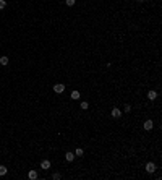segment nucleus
Instances as JSON below:
<instances>
[{
  "label": "nucleus",
  "instance_id": "f3484780",
  "mask_svg": "<svg viewBox=\"0 0 162 180\" xmlns=\"http://www.w3.org/2000/svg\"><path fill=\"white\" fill-rule=\"evenodd\" d=\"M131 110V106H125V112H130Z\"/></svg>",
  "mask_w": 162,
  "mask_h": 180
},
{
  "label": "nucleus",
  "instance_id": "9d476101",
  "mask_svg": "<svg viewBox=\"0 0 162 180\" xmlns=\"http://www.w3.org/2000/svg\"><path fill=\"white\" fill-rule=\"evenodd\" d=\"M7 172H8V169H7L5 165H0V175H5Z\"/></svg>",
  "mask_w": 162,
  "mask_h": 180
},
{
  "label": "nucleus",
  "instance_id": "0eeeda50",
  "mask_svg": "<svg viewBox=\"0 0 162 180\" xmlns=\"http://www.w3.org/2000/svg\"><path fill=\"white\" fill-rule=\"evenodd\" d=\"M147 98H149L151 101H154V99L157 98V91H149L147 93Z\"/></svg>",
  "mask_w": 162,
  "mask_h": 180
},
{
  "label": "nucleus",
  "instance_id": "423d86ee",
  "mask_svg": "<svg viewBox=\"0 0 162 180\" xmlns=\"http://www.w3.org/2000/svg\"><path fill=\"white\" fill-rule=\"evenodd\" d=\"M65 159H67L68 162H71V161H75V153H71V151H68L67 154H65Z\"/></svg>",
  "mask_w": 162,
  "mask_h": 180
},
{
  "label": "nucleus",
  "instance_id": "dca6fc26",
  "mask_svg": "<svg viewBox=\"0 0 162 180\" xmlns=\"http://www.w3.org/2000/svg\"><path fill=\"white\" fill-rule=\"evenodd\" d=\"M88 107H89V104L86 102V101H84V102H81V109H88Z\"/></svg>",
  "mask_w": 162,
  "mask_h": 180
},
{
  "label": "nucleus",
  "instance_id": "f257e3e1",
  "mask_svg": "<svg viewBox=\"0 0 162 180\" xmlns=\"http://www.w3.org/2000/svg\"><path fill=\"white\" fill-rule=\"evenodd\" d=\"M146 172H149V174L156 172V164H154V162H147L146 164Z\"/></svg>",
  "mask_w": 162,
  "mask_h": 180
},
{
  "label": "nucleus",
  "instance_id": "f8f14e48",
  "mask_svg": "<svg viewBox=\"0 0 162 180\" xmlns=\"http://www.w3.org/2000/svg\"><path fill=\"white\" fill-rule=\"evenodd\" d=\"M75 154H76V156H83V154H84V151H83L81 148H78V149L75 151Z\"/></svg>",
  "mask_w": 162,
  "mask_h": 180
},
{
  "label": "nucleus",
  "instance_id": "a211bd4d",
  "mask_svg": "<svg viewBox=\"0 0 162 180\" xmlns=\"http://www.w3.org/2000/svg\"><path fill=\"white\" fill-rule=\"evenodd\" d=\"M138 2H144V0H138Z\"/></svg>",
  "mask_w": 162,
  "mask_h": 180
},
{
  "label": "nucleus",
  "instance_id": "6e6552de",
  "mask_svg": "<svg viewBox=\"0 0 162 180\" xmlns=\"http://www.w3.org/2000/svg\"><path fill=\"white\" fill-rule=\"evenodd\" d=\"M28 177H29L31 180L37 178V172H36V170H29V174H28Z\"/></svg>",
  "mask_w": 162,
  "mask_h": 180
},
{
  "label": "nucleus",
  "instance_id": "7ed1b4c3",
  "mask_svg": "<svg viewBox=\"0 0 162 180\" xmlns=\"http://www.w3.org/2000/svg\"><path fill=\"white\" fill-rule=\"evenodd\" d=\"M54 91L57 93V94H62V93L65 91V86H63V84H55V86H54Z\"/></svg>",
  "mask_w": 162,
  "mask_h": 180
},
{
  "label": "nucleus",
  "instance_id": "2eb2a0df",
  "mask_svg": "<svg viewBox=\"0 0 162 180\" xmlns=\"http://www.w3.org/2000/svg\"><path fill=\"white\" fill-rule=\"evenodd\" d=\"M65 3H67L68 7H73L75 5V0H65Z\"/></svg>",
  "mask_w": 162,
  "mask_h": 180
},
{
  "label": "nucleus",
  "instance_id": "9b49d317",
  "mask_svg": "<svg viewBox=\"0 0 162 180\" xmlns=\"http://www.w3.org/2000/svg\"><path fill=\"white\" fill-rule=\"evenodd\" d=\"M0 65H8V57H2L0 58Z\"/></svg>",
  "mask_w": 162,
  "mask_h": 180
},
{
  "label": "nucleus",
  "instance_id": "39448f33",
  "mask_svg": "<svg viewBox=\"0 0 162 180\" xmlns=\"http://www.w3.org/2000/svg\"><path fill=\"white\" fill-rule=\"evenodd\" d=\"M41 167H42L44 170H49V169H50V161H47V159H46V161H42V162H41Z\"/></svg>",
  "mask_w": 162,
  "mask_h": 180
},
{
  "label": "nucleus",
  "instance_id": "f03ea898",
  "mask_svg": "<svg viewBox=\"0 0 162 180\" xmlns=\"http://www.w3.org/2000/svg\"><path fill=\"white\" fill-rule=\"evenodd\" d=\"M112 117H113V119H120V117H122V112H120V109L113 107V109H112Z\"/></svg>",
  "mask_w": 162,
  "mask_h": 180
},
{
  "label": "nucleus",
  "instance_id": "4468645a",
  "mask_svg": "<svg viewBox=\"0 0 162 180\" xmlns=\"http://www.w3.org/2000/svg\"><path fill=\"white\" fill-rule=\"evenodd\" d=\"M5 7H7V2L5 0H0V10H3Z\"/></svg>",
  "mask_w": 162,
  "mask_h": 180
},
{
  "label": "nucleus",
  "instance_id": "20e7f679",
  "mask_svg": "<svg viewBox=\"0 0 162 180\" xmlns=\"http://www.w3.org/2000/svg\"><path fill=\"white\" fill-rule=\"evenodd\" d=\"M152 127H154V123H152V120H146V122H144V130H152Z\"/></svg>",
  "mask_w": 162,
  "mask_h": 180
},
{
  "label": "nucleus",
  "instance_id": "ddd939ff",
  "mask_svg": "<svg viewBox=\"0 0 162 180\" xmlns=\"http://www.w3.org/2000/svg\"><path fill=\"white\" fill-rule=\"evenodd\" d=\"M52 178H54V180H60V178H62V175L58 174V172H55V174L52 175Z\"/></svg>",
  "mask_w": 162,
  "mask_h": 180
},
{
  "label": "nucleus",
  "instance_id": "1a4fd4ad",
  "mask_svg": "<svg viewBox=\"0 0 162 180\" xmlns=\"http://www.w3.org/2000/svg\"><path fill=\"white\" fill-rule=\"evenodd\" d=\"M71 99H80V91H71Z\"/></svg>",
  "mask_w": 162,
  "mask_h": 180
}]
</instances>
